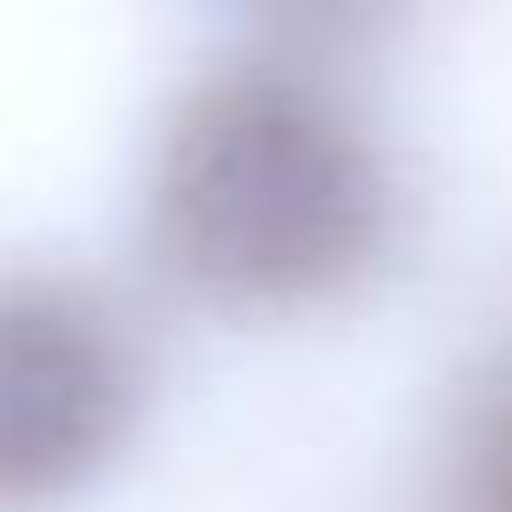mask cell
I'll return each mask as SVG.
<instances>
[{
    "label": "cell",
    "instance_id": "obj_2",
    "mask_svg": "<svg viewBox=\"0 0 512 512\" xmlns=\"http://www.w3.org/2000/svg\"><path fill=\"white\" fill-rule=\"evenodd\" d=\"M144 384V336L104 280L0 264V512L80 496L128 448Z\"/></svg>",
    "mask_w": 512,
    "mask_h": 512
},
{
    "label": "cell",
    "instance_id": "obj_1",
    "mask_svg": "<svg viewBox=\"0 0 512 512\" xmlns=\"http://www.w3.org/2000/svg\"><path fill=\"white\" fill-rule=\"evenodd\" d=\"M400 224L384 136L320 56L200 64L152 136L144 240L208 304L304 312L376 272Z\"/></svg>",
    "mask_w": 512,
    "mask_h": 512
}]
</instances>
